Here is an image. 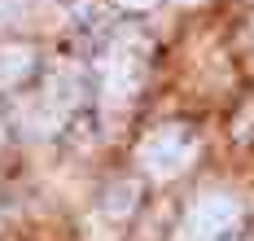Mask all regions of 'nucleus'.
Masks as SVG:
<instances>
[{
	"label": "nucleus",
	"instance_id": "423d86ee",
	"mask_svg": "<svg viewBox=\"0 0 254 241\" xmlns=\"http://www.w3.org/2000/svg\"><path fill=\"white\" fill-rule=\"evenodd\" d=\"M136 206V184H119L110 193V215H127Z\"/></svg>",
	"mask_w": 254,
	"mask_h": 241
},
{
	"label": "nucleus",
	"instance_id": "f257e3e1",
	"mask_svg": "<svg viewBox=\"0 0 254 241\" xmlns=\"http://www.w3.org/2000/svg\"><path fill=\"white\" fill-rule=\"evenodd\" d=\"M197 158V136L189 132L184 123H162L140 140V167L149 171L153 180H176L184 176Z\"/></svg>",
	"mask_w": 254,
	"mask_h": 241
},
{
	"label": "nucleus",
	"instance_id": "9d476101",
	"mask_svg": "<svg viewBox=\"0 0 254 241\" xmlns=\"http://www.w3.org/2000/svg\"><path fill=\"white\" fill-rule=\"evenodd\" d=\"M184 4H193V0H184Z\"/></svg>",
	"mask_w": 254,
	"mask_h": 241
},
{
	"label": "nucleus",
	"instance_id": "7ed1b4c3",
	"mask_svg": "<svg viewBox=\"0 0 254 241\" xmlns=\"http://www.w3.org/2000/svg\"><path fill=\"white\" fill-rule=\"evenodd\" d=\"M79 97H83V88H79V79L70 75V70H57L40 92H35V101L26 106V127L35 136H49V132H57L66 119H70V110L79 106Z\"/></svg>",
	"mask_w": 254,
	"mask_h": 241
},
{
	"label": "nucleus",
	"instance_id": "0eeeda50",
	"mask_svg": "<svg viewBox=\"0 0 254 241\" xmlns=\"http://www.w3.org/2000/svg\"><path fill=\"white\" fill-rule=\"evenodd\" d=\"M26 13V0H0V27H9V22H18Z\"/></svg>",
	"mask_w": 254,
	"mask_h": 241
},
{
	"label": "nucleus",
	"instance_id": "39448f33",
	"mask_svg": "<svg viewBox=\"0 0 254 241\" xmlns=\"http://www.w3.org/2000/svg\"><path fill=\"white\" fill-rule=\"evenodd\" d=\"M31 70H35V49H26V44L0 49V88H18Z\"/></svg>",
	"mask_w": 254,
	"mask_h": 241
},
{
	"label": "nucleus",
	"instance_id": "6e6552de",
	"mask_svg": "<svg viewBox=\"0 0 254 241\" xmlns=\"http://www.w3.org/2000/svg\"><path fill=\"white\" fill-rule=\"evenodd\" d=\"M119 9H127V13H145V9H153L158 0H114Z\"/></svg>",
	"mask_w": 254,
	"mask_h": 241
},
{
	"label": "nucleus",
	"instance_id": "f03ea898",
	"mask_svg": "<svg viewBox=\"0 0 254 241\" xmlns=\"http://www.w3.org/2000/svg\"><path fill=\"white\" fill-rule=\"evenodd\" d=\"M140 79H145V49L136 40H123L114 44L110 57L101 61V97L110 110H127L131 97L140 92Z\"/></svg>",
	"mask_w": 254,
	"mask_h": 241
},
{
	"label": "nucleus",
	"instance_id": "1a4fd4ad",
	"mask_svg": "<svg viewBox=\"0 0 254 241\" xmlns=\"http://www.w3.org/2000/svg\"><path fill=\"white\" fill-rule=\"evenodd\" d=\"M0 145H4V123H0Z\"/></svg>",
	"mask_w": 254,
	"mask_h": 241
},
{
	"label": "nucleus",
	"instance_id": "20e7f679",
	"mask_svg": "<svg viewBox=\"0 0 254 241\" xmlns=\"http://www.w3.org/2000/svg\"><path fill=\"white\" fill-rule=\"evenodd\" d=\"M241 219H246L241 197H232V193H202L193 202L189 219H184V233H189V241H228L241 228Z\"/></svg>",
	"mask_w": 254,
	"mask_h": 241
}]
</instances>
